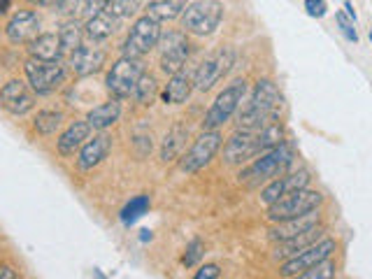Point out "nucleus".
<instances>
[{
	"instance_id": "f03ea898",
	"label": "nucleus",
	"mask_w": 372,
	"mask_h": 279,
	"mask_svg": "<svg viewBox=\"0 0 372 279\" xmlns=\"http://www.w3.org/2000/svg\"><path fill=\"white\" fill-rule=\"evenodd\" d=\"M293 158H295L293 146L288 142H281L279 146H274V149L258 153L256 160L240 172V181L247 186H261V184H265V181L284 174L288 170V165L293 163Z\"/></svg>"
},
{
	"instance_id": "f3484780",
	"label": "nucleus",
	"mask_w": 372,
	"mask_h": 279,
	"mask_svg": "<svg viewBox=\"0 0 372 279\" xmlns=\"http://www.w3.org/2000/svg\"><path fill=\"white\" fill-rule=\"evenodd\" d=\"M68 56H70L68 66H70V70L77 77H91L95 73H100L107 61V54L98 47H77Z\"/></svg>"
},
{
	"instance_id": "4be33fe9",
	"label": "nucleus",
	"mask_w": 372,
	"mask_h": 279,
	"mask_svg": "<svg viewBox=\"0 0 372 279\" xmlns=\"http://www.w3.org/2000/svg\"><path fill=\"white\" fill-rule=\"evenodd\" d=\"M194 89H196V75H191L189 70H179V73L170 75L168 86L163 91V100L170 105H182L189 100Z\"/></svg>"
},
{
	"instance_id": "423d86ee",
	"label": "nucleus",
	"mask_w": 372,
	"mask_h": 279,
	"mask_svg": "<svg viewBox=\"0 0 372 279\" xmlns=\"http://www.w3.org/2000/svg\"><path fill=\"white\" fill-rule=\"evenodd\" d=\"M26 80L38 96L54 93L65 82V66L61 61H38L29 59L24 66Z\"/></svg>"
},
{
	"instance_id": "393cba45",
	"label": "nucleus",
	"mask_w": 372,
	"mask_h": 279,
	"mask_svg": "<svg viewBox=\"0 0 372 279\" xmlns=\"http://www.w3.org/2000/svg\"><path fill=\"white\" fill-rule=\"evenodd\" d=\"M186 137H189V128L184 123H175L172 128L165 133L163 142H161V160L163 163H172L175 158H179L182 153Z\"/></svg>"
},
{
	"instance_id": "6ab92c4d",
	"label": "nucleus",
	"mask_w": 372,
	"mask_h": 279,
	"mask_svg": "<svg viewBox=\"0 0 372 279\" xmlns=\"http://www.w3.org/2000/svg\"><path fill=\"white\" fill-rule=\"evenodd\" d=\"M109 151H112V137L100 130V135H93V140H86L82 144L77 158L79 170H93L95 165H100L107 158Z\"/></svg>"
},
{
	"instance_id": "9d476101",
	"label": "nucleus",
	"mask_w": 372,
	"mask_h": 279,
	"mask_svg": "<svg viewBox=\"0 0 372 279\" xmlns=\"http://www.w3.org/2000/svg\"><path fill=\"white\" fill-rule=\"evenodd\" d=\"M335 249H337L335 240H330V237H321V240H316L314 244H309L307 249H302L300 254H295L293 258H288V261L281 263L279 275L281 277H300L302 272L309 270L312 265L323 261V258L333 256Z\"/></svg>"
},
{
	"instance_id": "c9c22d12",
	"label": "nucleus",
	"mask_w": 372,
	"mask_h": 279,
	"mask_svg": "<svg viewBox=\"0 0 372 279\" xmlns=\"http://www.w3.org/2000/svg\"><path fill=\"white\" fill-rule=\"evenodd\" d=\"M305 10H307L309 17L321 19V17H326L328 5H326V0H305Z\"/></svg>"
},
{
	"instance_id": "c03bdc74",
	"label": "nucleus",
	"mask_w": 372,
	"mask_h": 279,
	"mask_svg": "<svg viewBox=\"0 0 372 279\" xmlns=\"http://www.w3.org/2000/svg\"><path fill=\"white\" fill-rule=\"evenodd\" d=\"M370 42H372V28H370Z\"/></svg>"
},
{
	"instance_id": "f8f14e48",
	"label": "nucleus",
	"mask_w": 372,
	"mask_h": 279,
	"mask_svg": "<svg viewBox=\"0 0 372 279\" xmlns=\"http://www.w3.org/2000/svg\"><path fill=\"white\" fill-rule=\"evenodd\" d=\"M158 47H161V70L165 75H175L179 70H184L191 54V42L186 40L184 33H168L165 38L158 40Z\"/></svg>"
},
{
	"instance_id": "72a5a7b5",
	"label": "nucleus",
	"mask_w": 372,
	"mask_h": 279,
	"mask_svg": "<svg viewBox=\"0 0 372 279\" xmlns=\"http://www.w3.org/2000/svg\"><path fill=\"white\" fill-rule=\"evenodd\" d=\"M203 254H205V244H203V240H191V244L186 247V254H184V258H182V263L186 265V268H194V265L201 261L203 258Z\"/></svg>"
},
{
	"instance_id": "5701e85b",
	"label": "nucleus",
	"mask_w": 372,
	"mask_h": 279,
	"mask_svg": "<svg viewBox=\"0 0 372 279\" xmlns=\"http://www.w3.org/2000/svg\"><path fill=\"white\" fill-rule=\"evenodd\" d=\"M29 54L38 61H61L63 49H61L59 33H40L36 40L29 42Z\"/></svg>"
},
{
	"instance_id": "a211bd4d",
	"label": "nucleus",
	"mask_w": 372,
	"mask_h": 279,
	"mask_svg": "<svg viewBox=\"0 0 372 279\" xmlns=\"http://www.w3.org/2000/svg\"><path fill=\"white\" fill-rule=\"evenodd\" d=\"M314 226H321V214H319V209H312V212L300 214V216H293V219H286V221H279L277 226L270 230V240H272V242L288 240V237H295V235L305 233V230L314 228Z\"/></svg>"
},
{
	"instance_id": "79ce46f5",
	"label": "nucleus",
	"mask_w": 372,
	"mask_h": 279,
	"mask_svg": "<svg viewBox=\"0 0 372 279\" xmlns=\"http://www.w3.org/2000/svg\"><path fill=\"white\" fill-rule=\"evenodd\" d=\"M29 3H33V5H49V3H54V0H29Z\"/></svg>"
},
{
	"instance_id": "a878e982",
	"label": "nucleus",
	"mask_w": 372,
	"mask_h": 279,
	"mask_svg": "<svg viewBox=\"0 0 372 279\" xmlns=\"http://www.w3.org/2000/svg\"><path fill=\"white\" fill-rule=\"evenodd\" d=\"M119 21L121 19H116L109 10H102L100 14H95V17L86 19V26H84L86 28V35L91 40H95V42L107 40V38H112V35H114L116 26H119Z\"/></svg>"
},
{
	"instance_id": "37998d69",
	"label": "nucleus",
	"mask_w": 372,
	"mask_h": 279,
	"mask_svg": "<svg viewBox=\"0 0 372 279\" xmlns=\"http://www.w3.org/2000/svg\"><path fill=\"white\" fill-rule=\"evenodd\" d=\"M147 240H151V233L149 230H142V242H147Z\"/></svg>"
},
{
	"instance_id": "412c9836",
	"label": "nucleus",
	"mask_w": 372,
	"mask_h": 279,
	"mask_svg": "<svg viewBox=\"0 0 372 279\" xmlns=\"http://www.w3.org/2000/svg\"><path fill=\"white\" fill-rule=\"evenodd\" d=\"M91 126H88V121H72L68 128L61 133V137L56 140V146H59V153L61 156H75L82 144L86 142L88 137H91Z\"/></svg>"
},
{
	"instance_id": "aec40b11",
	"label": "nucleus",
	"mask_w": 372,
	"mask_h": 279,
	"mask_svg": "<svg viewBox=\"0 0 372 279\" xmlns=\"http://www.w3.org/2000/svg\"><path fill=\"white\" fill-rule=\"evenodd\" d=\"M323 226H314V228H309L305 230V233H300V235H295V237H288V240H281L277 242V247H274V258L277 261H288V258H293L295 254H300L302 249H307L309 244H314L316 240H321L323 237Z\"/></svg>"
},
{
	"instance_id": "bb28decb",
	"label": "nucleus",
	"mask_w": 372,
	"mask_h": 279,
	"mask_svg": "<svg viewBox=\"0 0 372 279\" xmlns=\"http://www.w3.org/2000/svg\"><path fill=\"white\" fill-rule=\"evenodd\" d=\"M184 7H186V0H151L147 7V14L158 21L177 19L184 12Z\"/></svg>"
},
{
	"instance_id": "6e6552de",
	"label": "nucleus",
	"mask_w": 372,
	"mask_h": 279,
	"mask_svg": "<svg viewBox=\"0 0 372 279\" xmlns=\"http://www.w3.org/2000/svg\"><path fill=\"white\" fill-rule=\"evenodd\" d=\"M144 73V66L140 63V59H130V56H121L119 61L114 63L112 70L107 73L105 86L114 98H130L135 91V84L140 80V75Z\"/></svg>"
},
{
	"instance_id": "7ed1b4c3",
	"label": "nucleus",
	"mask_w": 372,
	"mask_h": 279,
	"mask_svg": "<svg viewBox=\"0 0 372 279\" xmlns=\"http://www.w3.org/2000/svg\"><path fill=\"white\" fill-rule=\"evenodd\" d=\"M323 202V195L319 191H312V188H298V191H291L286 195H281L277 202L268 205V221L279 223L286 219H293V216L307 214L312 209H319Z\"/></svg>"
},
{
	"instance_id": "20e7f679",
	"label": "nucleus",
	"mask_w": 372,
	"mask_h": 279,
	"mask_svg": "<svg viewBox=\"0 0 372 279\" xmlns=\"http://www.w3.org/2000/svg\"><path fill=\"white\" fill-rule=\"evenodd\" d=\"M222 19L224 5L219 0H194L182 12V26L186 28V33L201 35V38L215 33Z\"/></svg>"
},
{
	"instance_id": "9b49d317",
	"label": "nucleus",
	"mask_w": 372,
	"mask_h": 279,
	"mask_svg": "<svg viewBox=\"0 0 372 279\" xmlns=\"http://www.w3.org/2000/svg\"><path fill=\"white\" fill-rule=\"evenodd\" d=\"M233 63H235V52L231 47H224L219 52L210 54L196 70V89L210 91L219 80H224L231 73Z\"/></svg>"
},
{
	"instance_id": "f257e3e1",
	"label": "nucleus",
	"mask_w": 372,
	"mask_h": 279,
	"mask_svg": "<svg viewBox=\"0 0 372 279\" xmlns=\"http://www.w3.org/2000/svg\"><path fill=\"white\" fill-rule=\"evenodd\" d=\"M279 107H281V93L277 84L270 80H258L249 96V103L240 110L238 128H245V130L263 128V126L277 121Z\"/></svg>"
},
{
	"instance_id": "c756f323",
	"label": "nucleus",
	"mask_w": 372,
	"mask_h": 279,
	"mask_svg": "<svg viewBox=\"0 0 372 279\" xmlns=\"http://www.w3.org/2000/svg\"><path fill=\"white\" fill-rule=\"evenodd\" d=\"M61 123H63V114L61 112H54V110H42L38 112L36 121H33V128H36L40 135H54Z\"/></svg>"
},
{
	"instance_id": "473e14b6",
	"label": "nucleus",
	"mask_w": 372,
	"mask_h": 279,
	"mask_svg": "<svg viewBox=\"0 0 372 279\" xmlns=\"http://www.w3.org/2000/svg\"><path fill=\"white\" fill-rule=\"evenodd\" d=\"M107 10L114 14L116 19H126L140 10V0H109Z\"/></svg>"
},
{
	"instance_id": "7c9ffc66",
	"label": "nucleus",
	"mask_w": 372,
	"mask_h": 279,
	"mask_svg": "<svg viewBox=\"0 0 372 279\" xmlns=\"http://www.w3.org/2000/svg\"><path fill=\"white\" fill-rule=\"evenodd\" d=\"M149 212V195H135L126 207L121 209V221L123 226H133L137 219H142Z\"/></svg>"
},
{
	"instance_id": "0eeeda50",
	"label": "nucleus",
	"mask_w": 372,
	"mask_h": 279,
	"mask_svg": "<svg viewBox=\"0 0 372 279\" xmlns=\"http://www.w3.org/2000/svg\"><path fill=\"white\" fill-rule=\"evenodd\" d=\"M158 40H161V21L144 14L130 26L128 38L123 42V56L142 59L144 54H149L151 49L158 47Z\"/></svg>"
},
{
	"instance_id": "dca6fc26",
	"label": "nucleus",
	"mask_w": 372,
	"mask_h": 279,
	"mask_svg": "<svg viewBox=\"0 0 372 279\" xmlns=\"http://www.w3.org/2000/svg\"><path fill=\"white\" fill-rule=\"evenodd\" d=\"M307 184H309V172L307 170H298V172H291V174H279V177H274L265 184L263 193H261V200H263L265 205H272V202H277L281 195L298 191V188H305Z\"/></svg>"
},
{
	"instance_id": "a19ab883",
	"label": "nucleus",
	"mask_w": 372,
	"mask_h": 279,
	"mask_svg": "<svg viewBox=\"0 0 372 279\" xmlns=\"http://www.w3.org/2000/svg\"><path fill=\"white\" fill-rule=\"evenodd\" d=\"M8 10H10V0H0V17L8 14Z\"/></svg>"
},
{
	"instance_id": "4c0bfd02",
	"label": "nucleus",
	"mask_w": 372,
	"mask_h": 279,
	"mask_svg": "<svg viewBox=\"0 0 372 279\" xmlns=\"http://www.w3.org/2000/svg\"><path fill=\"white\" fill-rule=\"evenodd\" d=\"M219 275H222V268L217 263H208L196 272V279H217Z\"/></svg>"
},
{
	"instance_id": "b1692460",
	"label": "nucleus",
	"mask_w": 372,
	"mask_h": 279,
	"mask_svg": "<svg viewBox=\"0 0 372 279\" xmlns=\"http://www.w3.org/2000/svg\"><path fill=\"white\" fill-rule=\"evenodd\" d=\"M119 116H121V100L112 96L109 100H105L102 105H98V107H93L88 112L86 121L93 130H107L109 126H114L119 121Z\"/></svg>"
},
{
	"instance_id": "1a4fd4ad",
	"label": "nucleus",
	"mask_w": 372,
	"mask_h": 279,
	"mask_svg": "<svg viewBox=\"0 0 372 279\" xmlns=\"http://www.w3.org/2000/svg\"><path fill=\"white\" fill-rule=\"evenodd\" d=\"M222 149V133L219 130H203L201 135L194 140L191 149L182 153V160H179V167L184 172L194 174L198 170H203L205 165H210V160L217 156V151Z\"/></svg>"
},
{
	"instance_id": "f704fd0d",
	"label": "nucleus",
	"mask_w": 372,
	"mask_h": 279,
	"mask_svg": "<svg viewBox=\"0 0 372 279\" xmlns=\"http://www.w3.org/2000/svg\"><path fill=\"white\" fill-rule=\"evenodd\" d=\"M337 24H340V31L344 33V38H347L349 42H358V35H356V28H354V19L347 17V14L337 12L335 14Z\"/></svg>"
},
{
	"instance_id": "2f4dec72",
	"label": "nucleus",
	"mask_w": 372,
	"mask_h": 279,
	"mask_svg": "<svg viewBox=\"0 0 372 279\" xmlns=\"http://www.w3.org/2000/svg\"><path fill=\"white\" fill-rule=\"evenodd\" d=\"M330 277H335V263L330 258H323V261L312 265V268L300 275V279H330Z\"/></svg>"
},
{
	"instance_id": "c85d7f7f",
	"label": "nucleus",
	"mask_w": 372,
	"mask_h": 279,
	"mask_svg": "<svg viewBox=\"0 0 372 279\" xmlns=\"http://www.w3.org/2000/svg\"><path fill=\"white\" fill-rule=\"evenodd\" d=\"M82 35H84V31H82V26L75 19L65 21V24L61 26L59 38H61V49H63V54H72L75 49L82 47Z\"/></svg>"
},
{
	"instance_id": "2eb2a0df",
	"label": "nucleus",
	"mask_w": 372,
	"mask_h": 279,
	"mask_svg": "<svg viewBox=\"0 0 372 279\" xmlns=\"http://www.w3.org/2000/svg\"><path fill=\"white\" fill-rule=\"evenodd\" d=\"M8 40L12 45H29L31 40H36L40 35V17L33 10H19L17 14H12V19L8 21Z\"/></svg>"
},
{
	"instance_id": "e433bc0d",
	"label": "nucleus",
	"mask_w": 372,
	"mask_h": 279,
	"mask_svg": "<svg viewBox=\"0 0 372 279\" xmlns=\"http://www.w3.org/2000/svg\"><path fill=\"white\" fill-rule=\"evenodd\" d=\"M107 5H109V0H86L82 10H84L86 19H91V17H95V14H100L102 10H107Z\"/></svg>"
},
{
	"instance_id": "58836bf2",
	"label": "nucleus",
	"mask_w": 372,
	"mask_h": 279,
	"mask_svg": "<svg viewBox=\"0 0 372 279\" xmlns=\"http://www.w3.org/2000/svg\"><path fill=\"white\" fill-rule=\"evenodd\" d=\"M0 279H17V272L10 265H0Z\"/></svg>"
},
{
	"instance_id": "ea45409f",
	"label": "nucleus",
	"mask_w": 372,
	"mask_h": 279,
	"mask_svg": "<svg viewBox=\"0 0 372 279\" xmlns=\"http://www.w3.org/2000/svg\"><path fill=\"white\" fill-rule=\"evenodd\" d=\"M344 10H347V17H351V19H354V21H356V12H354V5H351V3H349V0H347V3H344Z\"/></svg>"
},
{
	"instance_id": "cd10ccee",
	"label": "nucleus",
	"mask_w": 372,
	"mask_h": 279,
	"mask_svg": "<svg viewBox=\"0 0 372 279\" xmlns=\"http://www.w3.org/2000/svg\"><path fill=\"white\" fill-rule=\"evenodd\" d=\"M156 93H158V82H156V77L151 75V73H144L140 75V80H137L135 84V91H133V98L140 105H151L156 100Z\"/></svg>"
},
{
	"instance_id": "39448f33",
	"label": "nucleus",
	"mask_w": 372,
	"mask_h": 279,
	"mask_svg": "<svg viewBox=\"0 0 372 279\" xmlns=\"http://www.w3.org/2000/svg\"><path fill=\"white\" fill-rule=\"evenodd\" d=\"M247 93V82L245 80H233L222 93L217 96V100L212 103L208 114L203 119V130H217L228 121V119L240 110V105L245 100Z\"/></svg>"
},
{
	"instance_id": "4468645a",
	"label": "nucleus",
	"mask_w": 372,
	"mask_h": 279,
	"mask_svg": "<svg viewBox=\"0 0 372 279\" xmlns=\"http://www.w3.org/2000/svg\"><path fill=\"white\" fill-rule=\"evenodd\" d=\"M258 156V146H256V130H245L240 128L238 133H233L228 137V142L224 146V160L228 165L247 163L249 158Z\"/></svg>"
},
{
	"instance_id": "ddd939ff",
	"label": "nucleus",
	"mask_w": 372,
	"mask_h": 279,
	"mask_svg": "<svg viewBox=\"0 0 372 279\" xmlns=\"http://www.w3.org/2000/svg\"><path fill=\"white\" fill-rule=\"evenodd\" d=\"M0 107L15 116L29 114L36 107V91H31L22 80H10L0 89Z\"/></svg>"
}]
</instances>
